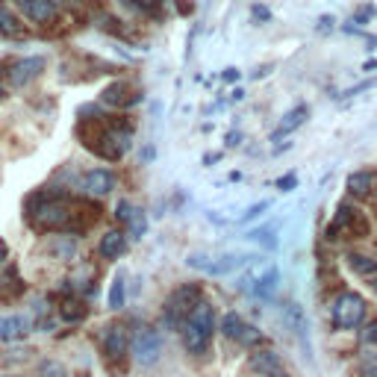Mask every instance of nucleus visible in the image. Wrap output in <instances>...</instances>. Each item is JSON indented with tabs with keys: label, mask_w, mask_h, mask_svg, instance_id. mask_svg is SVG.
<instances>
[{
	"label": "nucleus",
	"mask_w": 377,
	"mask_h": 377,
	"mask_svg": "<svg viewBox=\"0 0 377 377\" xmlns=\"http://www.w3.org/2000/svg\"><path fill=\"white\" fill-rule=\"evenodd\" d=\"M77 136L89 151L104 159H121L133 142V124L127 118H83L77 124Z\"/></svg>",
	"instance_id": "nucleus-1"
},
{
	"label": "nucleus",
	"mask_w": 377,
	"mask_h": 377,
	"mask_svg": "<svg viewBox=\"0 0 377 377\" xmlns=\"http://www.w3.org/2000/svg\"><path fill=\"white\" fill-rule=\"evenodd\" d=\"M212 333H216V307L209 301H201L198 307L192 309V316L183 324V339L189 354H204L212 342Z\"/></svg>",
	"instance_id": "nucleus-2"
},
{
	"label": "nucleus",
	"mask_w": 377,
	"mask_h": 377,
	"mask_svg": "<svg viewBox=\"0 0 377 377\" xmlns=\"http://www.w3.org/2000/svg\"><path fill=\"white\" fill-rule=\"evenodd\" d=\"M201 298V286L198 283H186L171 292V298L166 301V309H162V321H166L168 330H183L186 319L192 316V309L198 307Z\"/></svg>",
	"instance_id": "nucleus-3"
},
{
	"label": "nucleus",
	"mask_w": 377,
	"mask_h": 377,
	"mask_svg": "<svg viewBox=\"0 0 377 377\" xmlns=\"http://www.w3.org/2000/svg\"><path fill=\"white\" fill-rule=\"evenodd\" d=\"M363 319H366V301L359 298L357 292H342L333 301V324L342 327V330L359 327Z\"/></svg>",
	"instance_id": "nucleus-4"
},
{
	"label": "nucleus",
	"mask_w": 377,
	"mask_h": 377,
	"mask_svg": "<svg viewBox=\"0 0 377 377\" xmlns=\"http://www.w3.org/2000/svg\"><path fill=\"white\" fill-rule=\"evenodd\" d=\"M277 283H280V271H277L274 262H259L242 277V289H248L257 298H271Z\"/></svg>",
	"instance_id": "nucleus-5"
},
{
	"label": "nucleus",
	"mask_w": 377,
	"mask_h": 377,
	"mask_svg": "<svg viewBox=\"0 0 377 377\" xmlns=\"http://www.w3.org/2000/svg\"><path fill=\"white\" fill-rule=\"evenodd\" d=\"M339 230H342V233H351V236H357V239H363V236H369L371 224H369V218H366V212H359V209L351 206V204H339L336 218H333V224H330V230H327V236L336 239Z\"/></svg>",
	"instance_id": "nucleus-6"
},
{
	"label": "nucleus",
	"mask_w": 377,
	"mask_h": 377,
	"mask_svg": "<svg viewBox=\"0 0 377 377\" xmlns=\"http://www.w3.org/2000/svg\"><path fill=\"white\" fill-rule=\"evenodd\" d=\"M130 348H133V357H136L139 366H154L162 357V336L154 330V327H139V330L133 333Z\"/></svg>",
	"instance_id": "nucleus-7"
},
{
	"label": "nucleus",
	"mask_w": 377,
	"mask_h": 377,
	"mask_svg": "<svg viewBox=\"0 0 377 377\" xmlns=\"http://www.w3.org/2000/svg\"><path fill=\"white\" fill-rule=\"evenodd\" d=\"M221 333H224L227 339L242 342V345H259V342H262V333L257 330V327L245 324V319H242L239 313H227V316L221 319Z\"/></svg>",
	"instance_id": "nucleus-8"
},
{
	"label": "nucleus",
	"mask_w": 377,
	"mask_h": 377,
	"mask_svg": "<svg viewBox=\"0 0 377 377\" xmlns=\"http://www.w3.org/2000/svg\"><path fill=\"white\" fill-rule=\"evenodd\" d=\"M47 68V59L44 56H24L21 62H15L9 68V83L15 89H24L30 86L36 77H42V71Z\"/></svg>",
	"instance_id": "nucleus-9"
},
{
	"label": "nucleus",
	"mask_w": 377,
	"mask_h": 377,
	"mask_svg": "<svg viewBox=\"0 0 377 377\" xmlns=\"http://www.w3.org/2000/svg\"><path fill=\"white\" fill-rule=\"evenodd\" d=\"M101 342H104L106 359H109V363H116V359H121L127 354V348H130V342H133V339H130L124 324H109L106 330L101 333Z\"/></svg>",
	"instance_id": "nucleus-10"
},
{
	"label": "nucleus",
	"mask_w": 377,
	"mask_h": 377,
	"mask_svg": "<svg viewBox=\"0 0 377 377\" xmlns=\"http://www.w3.org/2000/svg\"><path fill=\"white\" fill-rule=\"evenodd\" d=\"M18 6L36 24H47L56 18V0H18Z\"/></svg>",
	"instance_id": "nucleus-11"
},
{
	"label": "nucleus",
	"mask_w": 377,
	"mask_h": 377,
	"mask_svg": "<svg viewBox=\"0 0 377 377\" xmlns=\"http://www.w3.org/2000/svg\"><path fill=\"white\" fill-rule=\"evenodd\" d=\"M83 189L89 194H97V198H104V194H109L112 189H116V177H112V171L106 168H92L86 177H83Z\"/></svg>",
	"instance_id": "nucleus-12"
},
{
	"label": "nucleus",
	"mask_w": 377,
	"mask_h": 377,
	"mask_svg": "<svg viewBox=\"0 0 377 377\" xmlns=\"http://www.w3.org/2000/svg\"><path fill=\"white\" fill-rule=\"evenodd\" d=\"M104 104L109 106H133L139 101V92H133V86L130 83H112L104 89Z\"/></svg>",
	"instance_id": "nucleus-13"
},
{
	"label": "nucleus",
	"mask_w": 377,
	"mask_h": 377,
	"mask_svg": "<svg viewBox=\"0 0 377 377\" xmlns=\"http://www.w3.org/2000/svg\"><path fill=\"white\" fill-rule=\"evenodd\" d=\"M242 262H245V259H239V257H221V262H204V257H201V254L189 257V266L201 268V271H206V274H227V271L239 268Z\"/></svg>",
	"instance_id": "nucleus-14"
},
{
	"label": "nucleus",
	"mask_w": 377,
	"mask_h": 377,
	"mask_svg": "<svg viewBox=\"0 0 377 377\" xmlns=\"http://www.w3.org/2000/svg\"><path fill=\"white\" fill-rule=\"evenodd\" d=\"M30 333V321L24 316H4L0 319V342H15Z\"/></svg>",
	"instance_id": "nucleus-15"
},
{
	"label": "nucleus",
	"mask_w": 377,
	"mask_h": 377,
	"mask_svg": "<svg viewBox=\"0 0 377 377\" xmlns=\"http://www.w3.org/2000/svg\"><path fill=\"white\" fill-rule=\"evenodd\" d=\"M377 189V174L374 171H354L348 177V192L354 194V198H366V194H374Z\"/></svg>",
	"instance_id": "nucleus-16"
},
{
	"label": "nucleus",
	"mask_w": 377,
	"mask_h": 377,
	"mask_svg": "<svg viewBox=\"0 0 377 377\" xmlns=\"http://www.w3.org/2000/svg\"><path fill=\"white\" fill-rule=\"evenodd\" d=\"M307 116H309V109L307 106H295V109H289L286 116H283V121L277 124V130L271 133V139L277 142V139H283V136H289L292 130H298L304 121H307Z\"/></svg>",
	"instance_id": "nucleus-17"
},
{
	"label": "nucleus",
	"mask_w": 377,
	"mask_h": 377,
	"mask_svg": "<svg viewBox=\"0 0 377 377\" xmlns=\"http://www.w3.org/2000/svg\"><path fill=\"white\" fill-rule=\"evenodd\" d=\"M124 251H127V236L121 230H109L101 239V257L104 259H118Z\"/></svg>",
	"instance_id": "nucleus-18"
},
{
	"label": "nucleus",
	"mask_w": 377,
	"mask_h": 377,
	"mask_svg": "<svg viewBox=\"0 0 377 377\" xmlns=\"http://www.w3.org/2000/svg\"><path fill=\"white\" fill-rule=\"evenodd\" d=\"M0 32H4V36H12V39L24 36V24L18 21V15H15L6 4H0Z\"/></svg>",
	"instance_id": "nucleus-19"
},
{
	"label": "nucleus",
	"mask_w": 377,
	"mask_h": 377,
	"mask_svg": "<svg viewBox=\"0 0 377 377\" xmlns=\"http://www.w3.org/2000/svg\"><path fill=\"white\" fill-rule=\"evenodd\" d=\"M348 266L359 277H374L377 274V259L374 257H366V254H348Z\"/></svg>",
	"instance_id": "nucleus-20"
},
{
	"label": "nucleus",
	"mask_w": 377,
	"mask_h": 377,
	"mask_svg": "<svg viewBox=\"0 0 377 377\" xmlns=\"http://www.w3.org/2000/svg\"><path fill=\"white\" fill-rule=\"evenodd\" d=\"M86 316H89V307H83L80 301H65V304H62V319H65V321L77 324V321H83Z\"/></svg>",
	"instance_id": "nucleus-21"
},
{
	"label": "nucleus",
	"mask_w": 377,
	"mask_h": 377,
	"mask_svg": "<svg viewBox=\"0 0 377 377\" xmlns=\"http://www.w3.org/2000/svg\"><path fill=\"white\" fill-rule=\"evenodd\" d=\"M121 307H124V271L116 274L112 289H109V309H121Z\"/></svg>",
	"instance_id": "nucleus-22"
},
{
	"label": "nucleus",
	"mask_w": 377,
	"mask_h": 377,
	"mask_svg": "<svg viewBox=\"0 0 377 377\" xmlns=\"http://www.w3.org/2000/svg\"><path fill=\"white\" fill-rule=\"evenodd\" d=\"M39 374H42V377H68L65 366H59L56 359H47V363H42V366H39Z\"/></svg>",
	"instance_id": "nucleus-23"
},
{
	"label": "nucleus",
	"mask_w": 377,
	"mask_h": 377,
	"mask_svg": "<svg viewBox=\"0 0 377 377\" xmlns=\"http://www.w3.org/2000/svg\"><path fill=\"white\" fill-rule=\"evenodd\" d=\"M127 227H130V233H133L136 239H139V236L144 233V227H147V221H144V216H142V212H139V209L133 212V218H130V221H127Z\"/></svg>",
	"instance_id": "nucleus-24"
},
{
	"label": "nucleus",
	"mask_w": 377,
	"mask_h": 377,
	"mask_svg": "<svg viewBox=\"0 0 377 377\" xmlns=\"http://www.w3.org/2000/svg\"><path fill=\"white\" fill-rule=\"evenodd\" d=\"M130 4H133V6H139V9H142V12H147V15H156L162 0H130Z\"/></svg>",
	"instance_id": "nucleus-25"
},
{
	"label": "nucleus",
	"mask_w": 377,
	"mask_h": 377,
	"mask_svg": "<svg viewBox=\"0 0 377 377\" xmlns=\"http://www.w3.org/2000/svg\"><path fill=\"white\" fill-rule=\"evenodd\" d=\"M133 212H136V209H133V206H130V204H127V201H121V204H118V206H116V218H118V221H124V224H127V221H130V218H133Z\"/></svg>",
	"instance_id": "nucleus-26"
},
{
	"label": "nucleus",
	"mask_w": 377,
	"mask_h": 377,
	"mask_svg": "<svg viewBox=\"0 0 377 377\" xmlns=\"http://www.w3.org/2000/svg\"><path fill=\"white\" fill-rule=\"evenodd\" d=\"M292 186H295V174H286V177L277 180V189H283V192H289Z\"/></svg>",
	"instance_id": "nucleus-27"
},
{
	"label": "nucleus",
	"mask_w": 377,
	"mask_h": 377,
	"mask_svg": "<svg viewBox=\"0 0 377 377\" xmlns=\"http://www.w3.org/2000/svg\"><path fill=\"white\" fill-rule=\"evenodd\" d=\"M363 339H366V342H377V321L366 327V330H363Z\"/></svg>",
	"instance_id": "nucleus-28"
},
{
	"label": "nucleus",
	"mask_w": 377,
	"mask_h": 377,
	"mask_svg": "<svg viewBox=\"0 0 377 377\" xmlns=\"http://www.w3.org/2000/svg\"><path fill=\"white\" fill-rule=\"evenodd\" d=\"M363 377H377V359H369L363 366Z\"/></svg>",
	"instance_id": "nucleus-29"
},
{
	"label": "nucleus",
	"mask_w": 377,
	"mask_h": 377,
	"mask_svg": "<svg viewBox=\"0 0 377 377\" xmlns=\"http://www.w3.org/2000/svg\"><path fill=\"white\" fill-rule=\"evenodd\" d=\"M319 24H321V30H330V27H333V18H330V15H324Z\"/></svg>",
	"instance_id": "nucleus-30"
},
{
	"label": "nucleus",
	"mask_w": 377,
	"mask_h": 377,
	"mask_svg": "<svg viewBox=\"0 0 377 377\" xmlns=\"http://www.w3.org/2000/svg\"><path fill=\"white\" fill-rule=\"evenodd\" d=\"M4 257H6V245H4V242H0V259H4Z\"/></svg>",
	"instance_id": "nucleus-31"
},
{
	"label": "nucleus",
	"mask_w": 377,
	"mask_h": 377,
	"mask_svg": "<svg viewBox=\"0 0 377 377\" xmlns=\"http://www.w3.org/2000/svg\"><path fill=\"white\" fill-rule=\"evenodd\" d=\"M0 97H4V89H0Z\"/></svg>",
	"instance_id": "nucleus-32"
},
{
	"label": "nucleus",
	"mask_w": 377,
	"mask_h": 377,
	"mask_svg": "<svg viewBox=\"0 0 377 377\" xmlns=\"http://www.w3.org/2000/svg\"><path fill=\"white\" fill-rule=\"evenodd\" d=\"M374 289H377V280H374Z\"/></svg>",
	"instance_id": "nucleus-33"
},
{
	"label": "nucleus",
	"mask_w": 377,
	"mask_h": 377,
	"mask_svg": "<svg viewBox=\"0 0 377 377\" xmlns=\"http://www.w3.org/2000/svg\"><path fill=\"white\" fill-rule=\"evenodd\" d=\"M374 194H377V189H374Z\"/></svg>",
	"instance_id": "nucleus-34"
}]
</instances>
